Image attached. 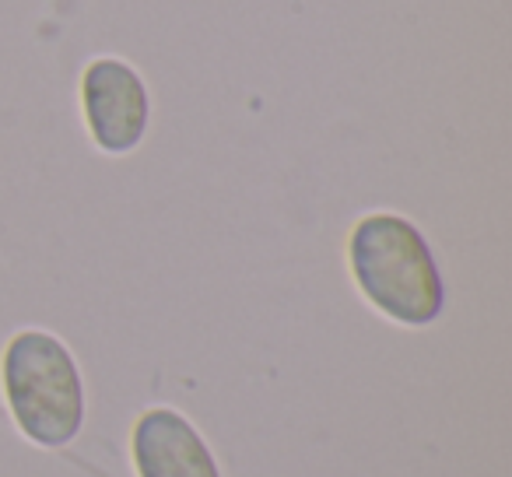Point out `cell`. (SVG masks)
<instances>
[{"label": "cell", "mask_w": 512, "mask_h": 477, "mask_svg": "<svg viewBox=\"0 0 512 477\" xmlns=\"http://www.w3.org/2000/svg\"><path fill=\"white\" fill-rule=\"evenodd\" d=\"M344 264L358 299L400 330H428L446 313V274L432 239L414 218L390 207L351 221Z\"/></svg>", "instance_id": "6da1fadb"}, {"label": "cell", "mask_w": 512, "mask_h": 477, "mask_svg": "<svg viewBox=\"0 0 512 477\" xmlns=\"http://www.w3.org/2000/svg\"><path fill=\"white\" fill-rule=\"evenodd\" d=\"M0 397L36 449H67L88 421V383L74 348L46 327H22L0 351Z\"/></svg>", "instance_id": "7a4b0ae2"}, {"label": "cell", "mask_w": 512, "mask_h": 477, "mask_svg": "<svg viewBox=\"0 0 512 477\" xmlns=\"http://www.w3.org/2000/svg\"><path fill=\"white\" fill-rule=\"evenodd\" d=\"M78 109L92 148L106 158H130L151 134L155 99L144 71L120 53H99L81 67Z\"/></svg>", "instance_id": "3957f363"}, {"label": "cell", "mask_w": 512, "mask_h": 477, "mask_svg": "<svg viewBox=\"0 0 512 477\" xmlns=\"http://www.w3.org/2000/svg\"><path fill=\"white\" fill-rule=\"evenodd\" d=\"M130 463L137 477H225L190 414L179 407H144L130 428Z\"/></svg>", "instance_id": "277c9868"}]
</instances>
